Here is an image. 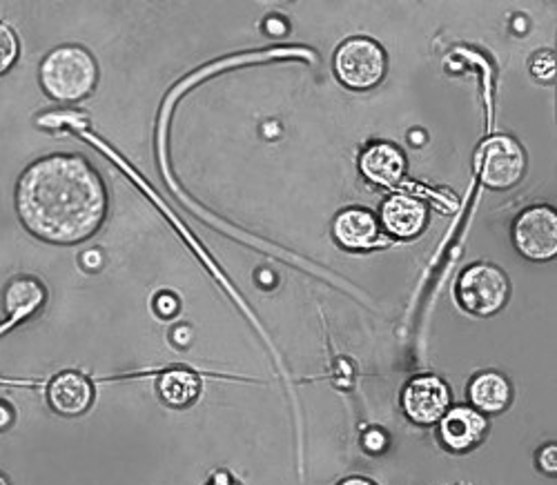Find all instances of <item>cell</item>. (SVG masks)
<instances>
[{"label":"cell","mask_w":557,"mask_h":485,"mask_svg":"<svg viewBox=\"0 0 557 485\" xmlns=\"http://www.w3.org/2000/svg\"><path fill=\"white\" fill-rule=\"evenodd\" d=\"M16 210L36 238L74 246L101 227L108 191L83 157L54 154L25 170L16 189Z\"/></svg>","instance_id":"6da1fadb"},{"label":"cell","mask_w":557,"mask_h":485,"mask_svg":"<svg viewBox=\"0 0 557 485\" xmlns=\"http://www.w3.org/2000/svg\"><path fill=\"white\" fill-rule=\"evenodd\" d=\"M99 67L85 47L63 45L45 57L40 65V85L48 96L63 103L83 101L95 91Z\"/></svg>","instance_id":"7a4b0ae2"},{"label":"cell","mask_w":557,"mask_h":485,"mask_svg":"<svg viewBox=\"0 0 557 485\" xmlns=\"http://www.w3.org/2000/svg\"><path fill=\"white\" fill-rule=\"evenodd\" d=\"M510 295L506 274L491 263H475L463 270L457 281L459 306L475 316L497 314Z\"/></svg>","instance_id":"3957f363"},{"label":"cell","mask_w":557,"mask_h":485,"mask_svg":"<svg viewBox=\"0 0 557 485\" xmlns=\"http://www.w3.org/2000/svg\"><path fill=\"white\" fill-rule=\"evenodd\" d=\"M335 74L350 89H373L386 74V52L370 38H350L335 54Z\"/></svg>","instance_id":"277c9868"},{"label":"cell","mask_w":557,"mask_h":485,"mask_svg":"<svg viewBox=\"0 0 557 485\" xmlns=\"http://www.w3.org/2000/svg\"><path fill=\"white\" fill-rule=\"evenodd\" d=\"M480 178L493 189H508L522 181L527 154L522 145L510 136H491L480 148Z\"/></svg>","instance_id":"5b68a950"},{"label":"cell","mask_w":557,"mask_h":485,"mask_svg":"<svg viewBox=\"0 0 557 485\" xmlns=\"http://www.w3.org/2000/svg\"><path fill=\"white\" fill-rule=\"evenodd\" d=\"M513 240L522 257L550 261L557 254V214L546 206L524 210L513 225Z\"/></svg>","instance_id":"8992f818"},{"label":"cell","mask_w":557,"mask_h":485,"mask_svg":"<svg viewBox=\"0 0 557 485\" xmlns=\"http://www.w3.org/2000/svg\"><path fill=\"white\" fill-rule=\"evenodd\" d=\"M401 406L412 423L433 425L446 414L450 406V390L440 376H417L404 387Z\"/></svg>","instance_id":"52a82bcc"},{"label":"cell","mask_w":557,"mask_h":485,"mask_svg":"<svg viewBox=\"0 0 557 485\" xmlns=\"http://www.w3.org/2000/svg\"><path fill=\"white\" fill-rule=\"evenodd\" d=\"M488 423L473 408H453L440 419V439L450 452H469L482 444Z\"/></svg>","instance_id":"ba28073f"},{"label":"cell","mask_w":557,"mask_h":485,"mask_svg":"<svg viewBox=\"0 0 557 485\" xmlns=\"http://www.w3.org/2000/svg\"><path fill=\"white\" fill-rule=\"evenodd\" d=\"M48 399L57 414L81 416L95 401V387H91L87 376L78 372H63L50 383Z\"/></svg>","instance_id":"9c48e42d"},{"label":"cell","mask_w":557,"mask_h":485,"mask_svg":"<svg viewBox=\"0 0 557 485\" xmlns=\"http://www.w3.org/2000/svg\"><path fill=\"white\" fill-rule=\"evenodd\" d=\"M333 232H335V238L339 246L346 250H352V252L375 248L382 238L380 223H377L375 214L368 210H361V208L344 210L335 219Z\"/></svg>","instance_id":"30bf717a"},{"label":"cell","mask_w":557,"mask_h":485,"mask_svg":"<svg viewBox=\"0 0 557 485\" xmlns=\"http://www.w3.org/2000/svg\"><path fill=\"white\" fill-rule=\"evenodd\" d=\"M361 174L375 185L395 187L406 174V159L391 142H375L359 159Z\"/></svg>","instance_id":"8fae6325"},{"label":"cell","mask_w":557,"mask_h":485,"mask_svg":"<svg viewBox=\"0 0 557 485\" xmlns=\"http://www.w3.org/2000/svg\"><path fill=\"white\" fill-rule=\"evenodd\" d=\"M382 223L395 238H414L424 232L429 223V210L417 199L397 194V197H391L384 203Z\"/></svg>","instance_id":"7c38bea8"},{"label":"cell","mask_w":557,"mask_h":485,"mask_svg":"<svg viewBox=\"0 0 557 485\" xmlns=\"http://www.w3.org/2000/svg\"><path fill=\"white\" fill-rule=\"evenodd\" d=\"M513 390L499 372H482L469 385V399L482 414H499L508 408Z\"/></svg>","instance_id":"4fadbf2b"},{"label":"cell","mask_w":557,"mask_h":485,"mask_svg":"<svg viewBox=\"0 0 557 485\" xmlns=\"http://www.w3.org/2000/svg\"><path fill=\"white\" fill-rule=\"evenodd\" d=\"M42 303H45V287L36 278H29V276L14 278L8 285V293H5V308L10 312V321L0 327V332H5L16 323H21L23 319L32 316L34 312L40 310Z\"/></svg>","instance_id":"5bb4252c"},{"label":"cell","mask_w":557,"mask_h":485,"mask_svg":"<svg viewBox=\"0 0 557 485\" xmlns=\"http://www.w3.org/2000/svg\"><path fill=\"white\" fill-rule=\"evenodd\" d=\"M199 376L190 370H170L159 378V395L172 408L190 406L199 397Z\"/></svg>","instance_id":"9a60e30c"},{"label":"cell","mask_w":557,"mask_h":485,"mask_svg":"<svg viewBox=\"0 0 557 485\" xmlns=\"http://www.w3.org/2000/svg\"><path fill=\"white\" fill-rule=\"evenodd\" d=\"M16 59H18V38L10 25L0 23V74L12 70Z\"/></svg>","instance_id":"2e32d148"},{"label":"cell","mask_w":557,"mask_h":485,"mask_svg":"<svg viewBox=\"0 0 557 485\" xmlns=\"http://www.w3.org/2000/svg\"><path fill=\"white\" fill-rule=\"evenodd\" d=\"M555 452H557L555 444H548V446H544V448L540 450V455H537V465L542 468V472H546V474H555V470H557Z\"/></svg>","instance_id":"e0dca14e"},{"label":"cell","mask_w":557,"mask_h":485,"mask_svg":"<svg viewBox=\"0 0 557 485\" xmlns=\"http://www.w3.org/2000/svg\"><path fill=\"white\" fill-rule=\"evenodd\" d=\"M363 448L368 452H382L386 448V436L380 432V430H370L366 436H363Z\"/></svg>","instance_id":"ac0fdd59"},{"label":"cell","mask_w":557,"mask_h":485,"mask_svg":"<svg viewBox=\"0 0 557 485\" xmlns=\"http://www.w3.org/2000/svg\"><path fill=\"white\" fill-rule=\"evenodd\" d=\"M157 308H159V314L172 316V314H176V310H178V301H176L172 295H161V297L157 299Z\"/></svg>","instance_id":"d6986e66"},{"label":"cell","mask_w":557,"mask_h":485,"mask_svg":"<svg viewBox=\"0 0 557 485\" xmlns=\"http://www.w3.org/2000/svg\"><path fill=\"white\" fill-rule=\"evenodd\" d=\"M10 423H12V410L5 403H0V430L8 427Z\"/></svg>","instance_id":"ffe728a7"},{"label":"cell","mask_w":557,"mask_h":485,"mask_svg":"<svg viewBox=\"0 0 557 485\" xmlns=\"http://www.w3.org/2000/svg\"><path fill=\"white\" fill-rule=\"evenodd\" d=\"M339 485H377V483L366 478V476H348V478H344Z\"/></svg>","instance_id":"44dd1931"},{"label":"cell","mask_w":557,"mask_h":485,"mask_svg":"<svg viewBox=\"0 0 557 485\" xmlns=\"http://www.w3.org/2000/svg\"><path fill=\"white\" fill-rule=\"evenodd\" d=\"M206 485H239L237 481H232L225 472H219L210 483H206Z\"/></svg>","instance_id":"7402d4cb"},{"label":"cell","mask_w":557,"mask_h":485,"mask_svg":"<svg viewBox=\"0 0 557 485\" xmlns=\"http://www.w3.org/2000/svg\"><path fill=\"white\" fill-rule=\"evenodd\" d=\"M0 485H10V481H8L5 474H0Z\"/></svg>","instance_id":"603a6c76"}]
</instances>
